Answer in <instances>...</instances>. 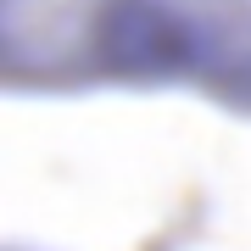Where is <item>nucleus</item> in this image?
Segmentation results:
<instances>
[{
    "mask_svg": "<svg viewBox=\"0 0 251 251\" xmlns=\"http://www.w3.org/2000/svg\"><path fill=\"white\" fill-rule=\"evenodd\" d=\"M162 84H196L251 112V0H145Z\"/></svg>",
    "mask_w": 251,
    "mask_h": 251,
    "instance_id": "nucleus-2",
    "label": "nucleus"
},
{
    "mask_svg": "<svg viewBox=\"0 0 251 251\" xmlns=\"http://www.w3.org/2000/svg\"><path fill=\"white\" fill-rule=\"evenodd\" d=\"M0 78L11 95L162 84L145 0H0Z\"/></svg>",
    "mask_w": 251,
    "mask_h": 251,
    "instance_id": "nucleus-1",
    "label": "nucleus"
}]
</instances>
